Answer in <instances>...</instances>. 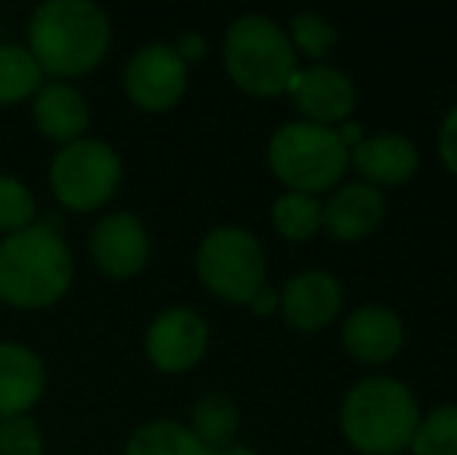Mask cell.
<instances>
[{
  "instance_id": "2",
  "label": "cell",
  "mask_w": 457,
  "mask_h": 455,
  "mask_svg": "<svg viewBox=\"0 0 457 455\" xmlns=\"http://www.w3.org/2000/svg\"><path fill=\"white\" fill-rule=\"evenodd\" d=\"M72 284V256L62 234L29 225L0 240V299L19 309H41Z\"/></svg>"
},
{
  "instance_id": "4",
  "label": "cell",
  "mask_w": 457,
  "mask_h": 455,
  "mask_svg": "<svg viewBox=\"0 0 457 455\" xmlns=\"http://www.w3.org/2000/svg\"><path fill=\"white\" fill-rule=\"evenodd\" d=\"M224 63L240 88L253 94H277L295 72V50L289 35L262 13L234 19L224 35Z\"/></svg>"
},
{
  "instance_id": "3",
  "label": "cell",
  "mask_w": 457,
  "mask_h": 455,
  "mask_svg": "<svg viewBox=\"0 0 457 455\" xmlns=\"http://www.w3.org/2000/svg\"><path fill=\"white\" fill-rule=\"evenodd\" d=\"M339 421L358 450L389 455L411 443L420 412L408 383L389 375H370L345 393Z\"/></svg>"
},
{
  "instance_id": "30",
  "label": "cell",
  "mask_w": 457,
  "mask_h": 455,
  "mask_svg": "<svg viewBox=\"0 0 457 455\" xmlns=\"http://www.w3.org/2000/svg\"><path fill=\"white\" fill-rule=\"evenodd\" d=\"M209 455H259V452L249 450V446H234V443H228V446H218V450H209Z\"/></svg>"
},
{
  "instance_id": "25",
  "label": "cell",
  "mask_w": 457,
  "mask_h": 455,
  "mask_svg": "<svg viewBox=\"0 0 457 455\" xmlns=\"http://www.w3.org/2000/svg\"><path fill=\"white\" fill-rule=\"evenodd\" d=\"M44 440L41 431L31 418L25 415H12V418L0 421V455H41Z\"/></svg>"
},
{
  "instance_id": "23",
  "label": "cell",
  "mask_w": 457,
  "mask_h": 455,
  "mask_svg": "<svg viewBox=\"0 0 457 455\" xmlns=\"http://www.w3.org/2000/svg\"><path fill=\"white\" fill-rule=\"evenodd\" d=\"M31 219H35V197L29 194V188L16 178L0 175V231L16 234L29 228Z\"/></svg>"
},
{
  "instance_id": "12",
  "label": "cell",
  "mask_w": 457,
  "mask_h": 455,
  "mask_svg": "<svg viewBox=\"0 0 457 455\" xmlns=\"http://www.w3.org/2000/svg\"><path fill=\"white\" fill-rule=\"evenodd\" d=\"M280 309L289 324L295 328H320L339 312L343 303V284L337 274L327 268H305V272L293 274L283 287Z\"/></svg>"
},
{
  "instance_id": "28",
  "label": "cell",
  "mask_w": 457,
  "mask_h": 455,
  "mask_svg": "<svg viewBox=\"0 0 457 455\" xmlns=\"http://www.w3.org/2000/svg\"><path fill=\"white\" fill-rule=\"evenodd\" d=\"M249 303H253V309H255V312H271L274 306L280 303V299H277V293L271 291V287L262 284L259 291L253 293V299H249Z\"/></svg>"
},
{
  "instance_id": "11",
  "label": "cell",
  "mask_w": 457,
  "mask_h": 455,
  "mask_svg": "<svg viewBox=\"0 0 457 455\" xmlns=\"http://www.w3.org/2000/svg\"><path fill=\"white\" fill-rule=\"evenodd\" d=\"M289 94H293L295 106L308 113L312 122H333L343 119L355 104V85L339 66L330 63H312L305 69H295L289 79Z\"/></svg>"
},
{
  "instance_id": "15",
  "label": "cell",
  "mask_w": 457,
  "mask_h": 455,
  "mask_svg": "<svg viewBox=\"0 0 457 455\" xmlns=\"http://www.w3.org/2000/svg\"><path fill=\"white\" fill-rule=\"evenodd\" d=\"M44 393V365L29 346L0 343V421L22 415Z\"/></svg>"
},
{
  "instance_id": "26",
  "label": "cell",
  "mask_w": 457,
  "mask_h": 455,
  "mask_svg": "<svg viewBox=\"0 0 457 455\" xmlns=\"http://www.w3.org/2000/svg\"><path fill=\"white\" fill-rule=\"evenodd\" d=\"M439 150L445 156V163L457 172V104L448 110L445 122L439 128Z\"/></svg>"
},
{
  "instance_id": "20",
  "label": "cell",
  "mask_w": 457,
  "mask_h": 455,
  "mask_svg": "<svg viewBox=\"0 0 457 455\" xmlns=\"http://www.w3.org/2000/svg\"><path fill=\"white\" fill-rule=\"evenodd\" d=\"M41 66L29 47L0 44V104H19L41 85Z\"/></svg>"
},
{
  "instance_id": "1",
  "label": "cell",
  "mask_w": 457,
  "mask_h": 455,
  "mask_svg": "<svg viewBox=\"0 0 457 455\" xmlns=\"http://www.w3.org/2000/svg\"><path fill=\"white\" fill-rule=\"evenodd\" d=\"M29 44L41 72H91L109 50V16L91 0H47L31 16Z\"/></svg>"
},
{
  "instance_id": "19",
  "label": "cell",
  "mask_w": 457,
  "mask_h": 455,
  "mask_svg": "<svg viewBox=\"0 0 457 455\" xmlns=\"http://www.w3.org/2000/svg\"><path fill=\"white\" fill-rule=\"evenodd\" d=\"M190 415H193V437H196L205 450L228 446L230 437L237 434V425H240V412H237V406L221 393L199 396Z\"/></svg>"
},
{
  "instance_id": "8",
  "label": "cell",
  "mask_w": 457,
  "mask_h": 455,
  "mask_svg": "<svg viewBox=\"0 0 457 455\" xmlns=\"http://www.w3.org/2000/svg\"><path fill=\"white\" fill-rule=\"evenodd\" d=\"M187 88V63L171 44H146L125 69V91L140 110H169Z\"/></svg>"
},
{
  "instance_id": "21",
  "label": "cell",
  "mask_w": 457,
  "mask_h": 455,
  "mask_svg": "<svg viewBox=\"0 0 457 455\" xmlns=\"http://www.w3.org/2000/svg\"><path fill=\"white\" fill-rule=\"evenodd\" d=\"M271 215H274V225H277L280 234L302 240V237L314 234L320 222H324V206H320L318 197L308 194V190H293V188H289L287 194H280L274 200V213Z\"/></svg>"
},
{
  "instance_id": "22",
  "label": "cell",
  "mask_w": 457,
  "mask_h": 455,
  "mask_svg": "<svg viewBox=\"0 0 457 455\" xmlns=\"http://www.w3.org/2000/svg\"><path fill=\"white\" fill-rule=\"evenodd\" d=\"M417 455H457V402L436 406L411 434Z\"/></svg>"
},
{
  "instance_id": "10",
  "label": "cell",
  "mask_w": 457,
  "mask_h": 455,
  "mask_svg": "<svg viewBox=\"0 0 457 455\" xmlns=\"http://www.w3.org/2000/svg\"><path fill=\"white\" fill-rule=\"evenodd\" d=\"M91 253L106 274L131 278L150 259V234L137 215L112 213L91 231Z\"/></svg>"
},
{
  "instance_id": "6",
  "label": "cell",
  "mask_w": 457,
  "mask_h": 455,
  "mask_svg": "<svg viewBox=\"0 0 457 455\" xmlns=\"http://www.w3.org/2000/svg\"><path fill=\"white\" fill-rule=\"evenodd\" d=\"M199 278L234 303H249L265 284V253L255 234L237 225L212 228L196 249Z\"/></svg>"
},
{
  "instance_id": "27",
  "label": "cell",
  "mask_w": 457,
  "mask_h": 455,
  "mask_svg": "<svg viewBox=\"0 0 457 455\" xmlns=\"http://www.w3.org/2000/svg\"><path fill=\"white\" fill-rule=\"evenodd\" d=\"M178 54H181V60H199V56L205 54V41H203V35L199 31H187V35L178 41Z\"/></svg>"
},
{
  "instance_id": "29",
  "label": "cell",
  "mask_w": 457,
  "mask_h": 455,
  "mask_svg": "<svg viewBox=\"0 0 457 455\" xmlns=\"http://www.w3.org/2000/svg\"><path fill=\"white\" fill-rule=\"evenodd\" d=\"M337 131H339V138H343V144L349 147V150L364 138V131H361V125H358V122H343Z\"/></svg>"
},
{
  "instance_id": "31",
  "label": "cell",
  "mask_w": 457,
  "mask_h": 455,
  "mask_svg": "<svg viewBox=\"0 0 457 455\" xmlns=\"http://www.w3.org/2000/svg\"><path fill=\"white\" fill-rule=\"evenodd\" d=\"M389 455H395V452H389Z\"/></svg>"
},
{
  "instance_id": "14",
  "label": "cell",
  "mask_w": 457,
  "mask_h": 455,
  "mask_svg": "<svg viewBox=\"0 0 457 455\" xmlns=\"http://www.w3.org/2000/svg\"><path fill=\"white\" fill-rule=\"evenodd\" d=\"M402 318L379 303H364L343 322V341L364 362H383L402 346Z\"/></svg>"
},
{
  "instance_id": "13",
  "label": "cell",
  "mask_w": 457,
  "mask_h": 455,
  "mask_svg": "<svg viewBox=\"0 0 457 455\" xmlns=\"http://www.w3.org/2000/svg\"><path fill=\"white\" fill-rule=\"evenodd\" d=\"M352 163L361 175L373 181H404L417 169V147L402 131H373L364 134L349 150Z\"/></svg>"
},
{
  "instance_id": "24",
  "label": "cell",
  "mask_w": 457,
  "mask_h": 455,
  "mask_svg": "<svg viewBox=\"0 0 457 455\" xmlns=\"http://www.w3.org/2000/svg\"><path fill=\"white\" fill-rule=\"evenodd\" d=\"M289 31H293V41L299 44L305 54L320 56L337 44V29L327 16L314 10H302L289 19Z\"/></svg>"
},
{
  "instance_id": "16",
  "label": "cell",
  "mask_w": 457,
  "mask_h": 455,
  "mask_svg": "<svg viewBox=\"0 0 457 455\" xmlns=\"http://www.w3.org/2000/svg\"><path fill=\"white\" fill-rule=\"evenodd\" d=\"M383 194L370 181H349L327 200L324 222L337 237H361L383 219Z\"/></svg>"
},
{
  "instance_id": "7",
  "label": "cell",
  "mask_w": 457,
  "mask_h": 455,
  "mask_svg": "<svg viewBox=\"0 0 457 455\" xmlns=\"http://www.w3.org/2000/svg\"><path fill=\"white\" fill-rule=\"evenodd\" d=\"M121 181V163L103 140L79 138L56 153L50 165V184L60 203L79 213H91L115 194Z\"/></svg>"
},
{
  "instance_id": "5",
  "label": "cell",
  "mask_w": 457,
  "mask_h": 455,
  "mask_svg": "<svg viewBox=\"0 0 457 455\" xmlns=\"http://www.w3.org/2000/svg\"><path fill=\"white\" fill-rule=\"evenodd\" d=\"M268 159H271V169L289 188L314 194L345 172L349 147L343 144L333 125L293 119L277 125V131L268 140Z\"/></svg>"
},
{
  "instance_id": "9",
  "label": "cell",
  "mask_w": 457,
  "mask_h": 455,
  "mask_svg": "<svg viewBox=\"0 0 457 455\" xmlns=\"http://www.w3.org/2000/svg\"><path fill=\"white\" fill-rule=\"evenodd\" d=\"M209 343V328L193 309H169L146 331V356L162 371H184L196 365Z\"/></svg>"
},
{
  "instance_id": "17",
  "label": "cell",
  "mask_w": 457,
  "mask_h": 455,
  "mask_svg": "<svg viewBox=\"0 0 457 455\" xmlns=\"http://www.w3.org/2000/svg\"><path fill=\"white\" fill-rule=\"evenodd\" d=\"M35 119L41 131L62 144H72L87 128V104L72 85H47L35 97Z\"/></svg>"
},
{
  "instance_id": "18",
  "label": "cell",
  "mask_w": 457,
  "mask_h": 455,
  "mask_svg": "<svg viewBox=\"0 0 457 455\" xmlns=\"http://www.w3.org/2000/svg\"><path fill=\"white\" fill-rule=\"evenodd\" d=\"M125 455H209L190 427L175 421H150L128 440Z\"/></svg>"
}]
</instances>
